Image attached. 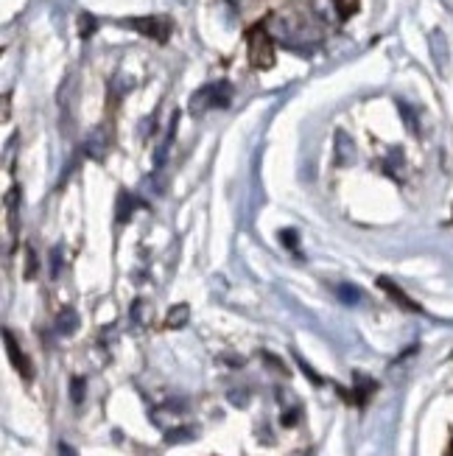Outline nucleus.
Masks as SVG:
<instances>
[{
  "label": "nucleus",
  "instance_id": "nucleus-13",
  "mask_svg": "<svg viewBox=\"0 0 453 456\" xmlns=\"http://www.w3.org/2000/svg\"><path fill=\"white\" fill-rule=\"evenodd\" d=\"M280 241H286V244L294 250V247H297V233H294V230H286V233H280Z\"/></svg>",
  "mask_w": 453,
  "mask_h": 456
},
{
  "label": "nucleus",
  "instance_id": "nucleus-11",
  "mask_svg": "<svg viewBox=\"0 0 453 456\" xmlns=\"http://www.w3.org/2000/svg\"><path fill=\"white\" fill-rule=\"evenodd\" d=\"M93 29H95L93 17H90V15H82V20H79V34H82V37H90Z\"/></svg>",
  "mask_w": 453,
  "mask_h": 456
},
{
  "label": "nucleus",
  "instance_id": "nucleus-15",
  "mask_svg": "<svg viewBox=\"0 0 453 456\" xmlns=\"http://www.w3.org/2000/svg\"><path fill=\"white\" fill-rule=\"evenodd\" d=\"M26 278H34V252L29 250V269H26Z\"/></svg>",
  "mask_w": 453,
  "mask_h": 456
},
{
  "label": "nucleus",
  "instance_id": "nucleus-1",
  "mask_svg": "<svg viewBox=\"0 0 453 456\" xmlns=\"http://www.w3.org/2000/svg\"><path fill=\"white\" fill-rule=\"evenodd\" d=\"M247 40H249V62H252V68L269 70L275 65V45H272V37L266 34V29L255 26Z\"/></svg>",
  "mask_w": 453,
  "mask_h": 456
},
{
  "label": "nucleus",
  "instance_id": "nucleus-3",
  "mask_svg": "<svg viewBox=\"0 0 453 456\" xmlns=\"http://www.w3.org/2000/svg\"><path fill=\"white\" fill-rule=\"evenodd\" d=\"M3 342H6V350H9V358H12V364L17 367V372L29 381L34 372H31V361L26 358V353L20 350V344H17V339H15V333L12 330H3Z\"/></svg>",
  "mask_w": 453,
  "mask_h": 456
},
{
  "label": "nucleus",
  "instance_id": "nucleus-14",
  "mask_svg": "<svg viewBox=\"0 0 453 456\" xmlns=\"http://www.w3.org/2000/svg\"><path fill=\"white\" fill-rule=\"evenodd\" d=\"M51 261H54V269H51V275L56 278V275H59V261H62V258H59V250H54V252H51Z\"/></svg>",
  "mask_w": 453,
  "mask_h": 456
},
{
  "label": "nucleus",
  "instance_id": "nucleus-12",
  "mask_svg": "<svg viewBox=\"0 0 453 456\" xmlns=\"http://www.w3.org/2000/svg\"><path fill=\"white\" fill-rule=\"evenodd\" d=\"M56 453H59V456H79V453H76V448H73V445H68V442H59V445H56Z\"/></svg>",
  "mask_w": 453,
  "mask_h": 456
},
{
  "label": "nucleus",
  "instance_id": "nucleus-2",
  "mask_svg": "<svg viewBox=\"0 0 453 456\" xmlns=\"http://www.w3.org/2000/svg\"><path fill=\"white\" fill-rule=\"evenodd\" d=\"M126 26H132L135 31H140L143 37H151L157 43H165L168 40V31H171V23L162 20V17H135Z\"/></svg>",
  "mask_w": 453,
  "mask_h": 456
},
{
  "label": "nucleus",
  "instance_id": "nucleus-10",
  "mask_svg": "<svg viewBox=\"0 0 453 456\" xmlns=\"http://www.w3.org/2000/svg\"><path fill=\"white\" fill-rule=\"evenodd\" d=\"M193 436V431L190 428H176V431H168V442H185V439H190Z\"/></svg>",
  "mask_w": 453,
  "mask_h": 456
},
{
  "label": "nucleus",
  "instance_id": "nucleus-8",
  "mask_svg": "<svg viewBox=\"0 0 453 456\" xmlns=\"http://www.w3.org/2000/svg\"><path fill=\"white\" fill-rule=\"evenodd\" d=\"M339 300L347 303V305H355L361 300V291L355 286H339Z\"/></svg>",
  "mask_w": 453,
  "mask_h": 456
},
{
  "label": "nucleus",
  "instance_id": "nucleus-7",
  "mask_svg": "<svg viewBox=\"0 0 453 456\" xmlns=\"http://www.w3.org/2000/svg\"><path fill=\"white\" fill-rule=\"evenodd\" d=\"M336 143H339V157H336V162H339V165H347V162L353 160V143L347 140L344 132H336Z\"/></svg>",
  "mask_w": 453,
  "mask_h": 456
},
{
  "label": "nucleus",
  "instance_id": "nucleus-4",
  "mask_svg": "<svg viewBox=\"0 0 453 456\" xmlns=\"http://www.w3.org/2000/svg\"><path fill=\"white\" fill-rule=\"evenodd\" d=\"M76 328H79V314H76L73 308L59 311V317H56V330H59L62 336H73Z\"/></svg>",
  "mask_w": 453,
  "mask_h": 456
},
{
  "label": "nucleus",
  "instance_id": "nucleus-6",
  "mask_svg": "<svg viewBox=\"0 0 453 456\" xmlns=\"http://www.w3.org/2000/svg\"><path fill=\"white\" fill-rule=\"evenodd\" d=\"M187 314H190V308H187L185 303H179V305H174V308L168 311L165 325H168V328H182V325L187 322Z\"/></svg>",
  "mask_w": 453,
  "mask_h": 456
},
{
  "label": "nucleus",
  "instance_id": "nucleus-9",
  "mask_svg": "<svg viewBox=\"0 0 453 456\" xmlns=\"http://www.w3.org/2000/svg\"><path fill=\"white\" fill-rule=\"evenodd\" d=\"M70 400L73 403H82L84 400V378H73L70 381Z\"/></svg>",
  "mask_w": 453,
  "mask_h": 456
},
{
  "label": "nucleus",
  "instance_id": "nucleus-5",
  "mask_svg": "<svg viewBox=\"0 0 453 456\" xmlns=\"http://www.w3.org/2000/svg\"><path fill=\"white\" fill-rule=\"evenodd\" d=\"M378 286H381V289H383V291H386L392 300H397V303H400L406 311H420V305H414V303H411V300H408V297H406V294H403V291H400L394 283H389L386 278H381V280H378Z\"/></svg>",
  "mask_w": 453,
  "mask_h": 456
}]
</instances>
